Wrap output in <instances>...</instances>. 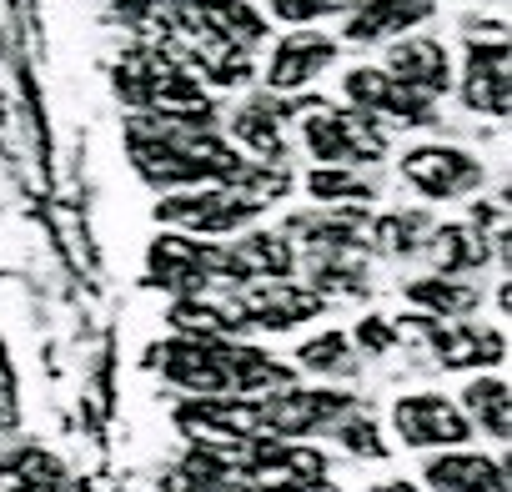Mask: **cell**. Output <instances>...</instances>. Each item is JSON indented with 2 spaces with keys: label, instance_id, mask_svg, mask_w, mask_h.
Here are the masks:
<instances>
[{
  "label": "cell",
  "instance_id": "obj_1",
  "mask_svg": "<svg viewBox=\"0 0 512 492\" xmlns=\"http://www.w3.org/2000/svg\"><path fill=\"white\" fill-rule=\"evenodd\" d=\"M236 482L256 492H317L327 482V457L292 437H251L241 452Z\"/></svg>",
  "mask_w": 512,
  "mask_h": 492
},
{
  "label": "cell",
  "instance_id": "obj_2",
  "mask_svg": "<svg viewBox=\"0 0 512 492\" xmlns=\"http://www.w3.org/2000/svg\"><path fill=\"white\" fill-rule=\"evenodd\" d=\"M267 201L251 196V191H231V186H211V191H181V196H166L156 206V216L166 226H181V231H206V236H231L241 231Z\"/></svg>",
  "mask_w": 512,
  "mask_h": 492
},
{
  "label": "cell",
  "instance_id": "obj_3",
  "mask_svg": "<svg viewBox=\"0 0 512 492\" xmlns=\"http://www.w3.org/2000/svg\"><path fill=\"white\" fill-rule=\"evenodd\" d=\"M307 131V146L317 161L327 166H352V161H377L387 151V136L377 131L372 111H312L302 121Z\"/></svg>",
  "mask_w": 512,
  "mask_h": 492
},
{
  "label": "cell",
  "instance_id": "obj_4",
  "mask_svg": "<svg viewBox=\"0 0 512 492\" xmlns=\"http://www.w3.org/2000/svg\"><path fill=\"white\" fill-rule=\"evenodd\" d=\"M211 277H231L236 282L231 252H221V246H201L186 231H166V236L151 241V282L156 287H186V292H196Z\"/></svg>",
  "mask_w": 512,
  "mask_h": 492
},
{
  "label": "cell",
  "instance_id": "obj_5",
  "mask_svg": "<svg viewBox=\"0 0 512 492\" xmlns=\"http://www.w3.org/2000/svg\"><path fill=\"white\" fill-rule=\"evenodd\" d=\"M392 422H397V437L407 447H457L472 437V422L457 402L437 397V392H417V397H402L392 407Z\"/></svg>",
  "mask_w": 512,
  "mask_h": 492
},
{
  "label": "cell",
  "instance_id": "obj_6",
  "mask_svg": "<svg viewBox=\"0 0 512 492\" xmlns=\"http://www.w3.org/2000/svg\"><path fill=\"white\" fill-rule=\"evenodd\" d=\"M402 176H407V186H417L422 196L452 201V196L482 186V161H472V156L457 151V146H417V151L402 156Z\"/></svg>",
  "mask_w": 512,
  "mask_h": 492
},
{
  "label": "cell",
  "instance_id": "obj_7",
  "mask_svg": "<svg viewBox=\"0 0 512 492\" xmlns=\"http://www.w3.org/2000/svg\"><path fill=\"white\" fill-rule=\"evenodd\" d=\"M342 412H352V397L342 392H292L282 387L277 397L262 402V432L267 437H307V432H322L332 427Z\"/></svg>",
  "mask_w": 512,
  "mask_h": 492
},
{
  "label": "cell",
  "instance_id": "obj_8",
  "mask_svg": "<svg viewBox=\"0 0 512 492\" xmlns=\"http://www.w3.org/2000/svg\"><path fill=\"white\" fill-rule=\"evenodd\" d=\"M236 307H241V317L256 322V327L287 332V327H297V322H307V317L322 312V292L297 287V282H287V277H262L256 287H246V292L236 297Z\"/></svg>",
  "mask_w": 512,
  "mask_h": 492
},
{
  "label": "cell",
  "instance_id": "obj_9",
  "mask_svg": "<svg viewBox=\"0 0 512 492\" xmlns=\"http://www.w3.org/2000/svg\"><path fill=\"white\" fill-rule=\"evenodd\" d=\"M417 332L432 342L437 362L462 372V367H492L507 357V342L502 332H487V327H467V322H452V317H417Z\"/></svg>",
  "mask_w": 512,
  "mask_h": 492
},
{
  "label": "cell",
  "instance_id": "obj_10",
  "mask_svg": "<svg viewBox=\"0 0 512 492\" xmlns=\"http://www.w3.org/2000/svg\"><path fill=\"white\" fill-rule=\"evenodd\" d=\"M151 357H156V367L166 372V382H176V387H186V392H196V397H226V392H231L226 367H221V357H216V342H206V337L166 342V347H156Z\"/></svg>",
  "mask_w": 512,
  "mask_h": 492
},
{
  "label": "cell",
  "instance_id": "obj_11",
  "mask_svg": "<svg viewBox=\"0 0 512 492\" xmlns=\"http://www.w3.org/2000/svg\"><path fill=\"white\" fill-rule=\"evenodd\" d=\"M347 96L357 101V111H377V116H397L407 126H432V101L407 91L397 76L387 71H372V66H357L347 71Z\"/></svg>",
  "mask_w": 512,
  "mask_h": 492
},
{
  "label": "cell",
  "instance_id": "obj_12",
  "mask_svg": "<svg viewBox=\"0 0 512 492\" xmlns=\"http://www.w3.org/2000/svg\"><path fill=\"white\" fill-rule=\"evenodd\" d=\"M467 106L482 111V116H507L512 111V71H507V41L497 36L492 46H472L467 56V86H462Z\"/></svg>",
  "mask_w": 512,
  "mask_h": 492
},
{
  "label": "cell",
  "instance_id": "obj_13",
  "mask_svg": "<svg viewBox=\"0 0 512 492\" xmlns=\"http://www.w3.org/2000/svg\"><path fill=\"white\" fill-rule=\"evenodd\" d=\"M387 76H397L407 91L417 96H442L452 86V56L442 41H427V36H412V41H397L392 56H387Z\"/></svg>",
  "mask_w": 512,
  "mask_h": 492
},
{
  "label": "cell",
  "instance_id": "obj_14",
  "mask_svg": "<svg viewBox=\"0 0 512 492\" xmlns=\"http://www.w3.org/2000/svg\"><path fill=\"white\" fill-rule=\"evenodd\" d=\"M437 11V0H362L347 16V41L357 46H377L392 36H407L412 26H422Z\"/></svg>",
  "mask_w": 512,
  "mask_h": 492
},
{
  "label": "cell",
  "instance_id": "obj_15",
  "mask_svg": "<svg viewBox=\"0 0 512 492\" xmlns=\"http://www.w3.org/2000/svg\"><path fill=\"white\" fill-rule=\"evenodd\" d=\"M332 61H337V41H327V36H287L272 51L267 86L272 91H307Z\"/></svg>",
  "mask_w": 512,
  "mask_h": 492
},
{
  "label": "cell",
  "instance_id": "obj_16",
  "mask_svg": "<svg viewBox=\"0 0 512 492\" xmlns=\"http://www.w3.org/2000/svg\"><path fill=\"white\" fill-rule=\"evenodd\" d=\"M422 477L432 492H502V462L487 452H442Z\"/></svg>",
  "mask_w": 512,
  "mask_h": 492
},
{
  "label": "cell",
  "instance_id": "obj_17",
  "mask_svg": "<svg viewBox=\"0 0 512 492\" xmlns=\"http://www.w3.org/2000/svg\"><path fill=\"white\" fill-rule=\"evenodd\" d=\"M216 357L226 367V382L231 392H282L292 387V367H282L277 357L256 352V347H236V342H216Z\"/></svg>",
  "mask_w": 512,
  "mask_h": 492
},
{
  "label": "cell",
  "instance_id": "obj_18",
  "mask_svg": "<svg viewBox=\"0 0 512 492\" xmlns=\"http://www.w3.org/2000/svg\"><path fill=\"white\" fill-rule=\"evenodd\" d=\"M282 116L287 111H277V106H267V101H251V106H241V116H236V136L246 141V151H256L262 161H287V136H282Z\"/></svg>",
  "mask_w": 512,
  "mask_h": 492
},
{
  "label": "cell",
  "instance_id": "obj_19",
  "mask_svg": "<svg viewBox=\"0 0 512 492\" xmlns=\"http://www.w3.org/2000/svg\"><path fill=\"white\" fill-rule=\"evenodd\" d=\"M231 272H236V282H246V277H287L292 272V246L272 231H256L231 252Z\"/></svg>",
  "mask_w": 512,
  "mask_h": 492
},
{
  "label": "cell",
  "instance_id": "obj_20",
  "mask_svg": "<svg viewBox=\"0 0 512 492\" xmlns=\"http://www.w3.org/2000/svg\"><path fill=\"white\" fill-rule=\"evenodd\" d=\"M487 236L482 231H472V226H442L437 236H432V262L442 267V272H472V267H482L487 262Z\"/></svg>",
  "mask_w": 512,
  "mask_h": 492
},
{
  "label": "cell",
  "instance_id": "obj_21",
  "mask_svg": "<svg viewBox=\"0 0 512 492\" xmlns=\"http://www.w3.org/2000/svg\"><path fill=\"white\" fill-rule=\"evenodd\" d=\"M467 412H472L477 427H487L497 442H507V432H512V407H507V382H502V377H477V382L467 387Z\"/></svg>",
  "mask_w": 512,
  "mask_h": 492
},
{
  "label": "cell",
  "instance_id": "obj_22",
  "mask_svg": "<svg viewBox=\"0 0 512 492\" xmlns=\"http://www.w3.org/2000/svg\"><path fill=\"white\" fill-rule=\"evenodd\" d=\"M407 302L427 307V317H462L477 307V292L462 287V282H442V277H422V282H407Z\"/></svg>",
  "mask_w": 512,
  "mask_h": 492
},
{
  "label": "cell",
  "instance_id": "obj_23",
  "mask_svg": "<svg viewBox=\"0 0 512 492\" xmlns=\"http://www.w3.org/2000/svg\"><path fill=\"white\" fill-rule=\"evenodd\" d=\"M307 191H312L317 201H367V196H372V186H367L362 176L342 171V166L312 171V176H307Z\"/></svg>",
  "mask_w": 512,
  "mask_h": 492
},
{
  "label": "cell",
  "instance_id": "obj_24",
  "mask_svg": "<svg viewBox=\"0 0 512 492\" xmlns=\"http://www.w3.org/2000/svg\"><path fill=\"white\" fill-rule=\"evenodd\" d=\"M427 231V216H407V211H392V216H382L377 226H372V241L382 246V252H412L417 246V236Z\"/></svg>",
  "mask_w": 512,
  "mask_h": 492
},
{
  "label": "cell",
  "instance_id": "obj_25",
  "mask_svg": "<svg viewBox=\"0 0 512 492\" xmlns=\"http://www.w3.org/2000/svg\"><path fill=\"white\" fill-rule=\"evenodd\" d=\"M297 362H302V367H312V372H347V367H352V342H347L342 332L312 337V342L297 352Z\"/></svg>",
  "mask_w": 512,
  "mask_h": 492
},
{
  "label": "cell",
  "instance_id": "obj_26",
  "mask_svg": "<svg viewBox=\"0 0 512 492\" xmlns=\"http://www.w3.org/2000/svg\"><path fill=\"white\" fill-rule=\"evenodd\" d=\"M332 427H337V437H342L352 452H362V457H382V452H387V447H382V437H377V427H372L367 417H352V412H342Z\"/></svg>",
  "mask_w": 512,
  "mask_h": 492
},
{
  "label": "cell",
  "instance_id": "obj_27",
  "mask_svg": "<svg viewBox=\"0 0 512 492\" xmlns=\"http://www.w3.org/2000/svg\"><path fill=\"white\" fill-rule=\"evenodd\" d=\"M347 6H357V0H272V16H282V21H322V16H337Z\"/></svg>",
  "mask_w": 512,
  "mask_h": 492
},
{
  "label": "cell",
  "instance_id": "obj_28",
  "mask_svg": "<svg viewBox=\"0 0 512 492\" xmlns=\"http://www.w3.org/2000/svg\"><path fill=\"white\" fill-rule=\"evenodd\" d=\"M357 342H362L367 352H387V347L397 342V332H392V327H387L382 317H367V322L357 327Z\"/></svg>",
  "mask_w": 512,
  "mask_h": 492
},
{
  "label": "cell",
  "instance_id": "obj_29",
  "mask_svg": "<svg viewBox=\"0 0 512 492\" xmlns=\"http://www.w3.org/2000/svg\"><path fill=\"white\" fill-rule=\"evenodd\" d=\"M16 492H56V487H16Z\"/></svg>",
  "mask_w": 512,
  "mask_h": 492
},
{
  "label": "cell",
  "instance_id": "obj_30",
  "mask_svg": "<svg viewBox=\"0 0 512 492\" xmlns=\"http://www.w3.org/2000/svg\"><path fill=\"white\" fill-rule=\"evenodd\" d=\"M0 367H6V342H0Z\"/></svg>",
  "mask_w": 512,
  "mask_h": 492
}]
</instances>
